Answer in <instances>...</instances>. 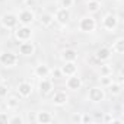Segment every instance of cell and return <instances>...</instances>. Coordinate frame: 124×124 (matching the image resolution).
Wrapping results in <instances>:
<instances>
[{"label": "cell", "instance_id": "cell-28", "mask_svg": "<svg viewBox=\"0 0 124 124\" xmlns=\"http://www.w3.org/2000/svg\"><path fill=\"white\" fill-rule=\"evenodd\" d=\"M8 93H9V88H8V85H5V83L0 82V98H6Z\"/></svg>", "mask_w": 124, "mask_h": 124}, {"label": "cell", "instance_id": "cell-25", "mask_svg": "<svg viewBox=\"0 0 124 124\" xmlns=\"http://www.w3.org/2000/svg\"><path fill=\"white\" fill-rule=\"evenodd\" d=\"M112 80H114V79H112V75H111V76H101V78H99V85H101L104 89H107V88L112 83Z\"/></svg>", "mask_w": 124, "mask_h": 124}, {"label": "cell", "instance_id": "cell-3", "mask_svg": "<svg viewBox=\"0 0 124 124\" xmlns=\"http://www.w3.org/2000/svg\"><path fill=\"white\" fill-rule=\"evenodd\" d=\"M0 25H2L5 29H15V28L19 25L18 13H13V12H5L2 16H0Z\"/></svg>", "mask_w": 124, "mask_h": 124}, {"label": "cell", "instance_id": "cell-36", "mask_svg": "<svg viewBox=\"0 0 124 124\" xmlns=\"http://www.w3.org/2000/svg\"><path fill=\"white\" fill-rule=\"evenodd\" d=\"M114 2H118V3H120V2H123V0H114Z\"/></svg>", "mask_w": 124, "mask_h": 124}, {"label": "cell", "instance_id": "cell-33", "mask_svg": "<svg viewBox=\"0 0 124 124\" xmlns=\"http://www.w3.org/2000/svg\"><path fill=\"white\" fill-rule=\"evenodd\" d=\"M112 120H114V114H112V112H105L102 121H104V123H111Z\"/></svg>", "mask_w": 124, "mask_h": 124}, {"label": "cell", "instance_id": "cell-26", "mask_svg": "<svg viewBox=\"0 0 124 124\" xmlns=\"http://www.w3.org/2000/svg\"><path fill=\"white\" fill-rule=\"evenodd\" d=\"M25 123V118L22 115H13V117H9V124H23Z\"/></svg>", "mask_w": 124, "mask_h": 124}, {"label": "cell", "instance_id": "cell-18", "mask_svg": "<svg viewBox=\"0 0 124 124\" xmlns=\"http://www.w3.org/2000/svg\"><path fill=\"white\" fill-rule=\"evenodd\" d=\"M53 23H54V15L53 13H48V12L41 13V16H39V25L42 28H50Z\"/></svg>", "mask_w": 124, "mask_h": 124}, {"label": "cell", "instance_id": "cell-4", "mask_svg": "<svg viewBox=\"0 0 124 124\" xmlns=\"http://www.w3.org/2000/svg\"><path fill=\"white\" fill-rule=\"evenodd\" d=\"M18 55L12 51H3L0 53V64L3 67H8V69H12L18 64Z\"/></svg>", "mask_w": 124, "mask_h": 124}, {"label": "cell", "instance_id": "cell-27", "mask_svg": "<svg viewBox=\"0 0 124 124\" xmlns=\"http://www.w3.org/2000/svg\"><path fill=\"white\" fill-rule=\"evenodd\" d=\"M75 5V0H60V8H64V9H70Z\"/></svg>", "mask_w": 124, "mask_h": 124}, {"label": "cell", "instance_id": "cell-13", "mask_svg": "<svg viewBox=\"0 0 124 124\" xmlns=\"http://www.w3.org/2000/svg\"><path fill=\"white\" fill-rule=\"evenodd\" d=\"M19 54L25 55V57H32L35 54V45L31 41H23L19 44Z\"/></svg>", "mask_w": 124, "mask_h": 124}, {"label": "cell", "instance_id": "cell-16", "mask_svg": "<svg viewBox=\"0 0 124 124\" xmlns=\"http://www.w3.org/2000/svg\"><path fill=\"white\" fill-rule=\"evenodd\" d=\"M61 61H76L78 60V51L75 48H64L60 53Z\"/></svg>", "mask_w": 124, "mask_h": 124}, {"label": "cell", "instance_id": "cell-19", "mask_svg": "<svg viewBox=\"0 0 124 124\" xmlns=\"http://www.w3.org/2000/svg\"><path fill=\"white\" fill-rule=\"evenodd\" d=\"M35 121L39 123V124H48V123L53 121V115L48 111H38L37 115H35Z\"/></svg>", "mask_w": 124, "mask_h": 124}, {"label": "cell", "instance_id": "cell-21", "mask_svg": "<svg viewBox=\"0 0 124 124\" xmlns=\"http://www.w3.org/2000/svg\"><path fill=\"white\" fill-rule=\"evenodd\" d=\"M111 51H114V53H117V54H123V53H124V38H123V37H118V38L112 42Z\"/></svg>", "mask_w": 124, "mask_h": 124}, {"label": "cell", "instance_id": "cell-1", "mask_svg": "<svg viewBox=\"0 0 124 124\" xmlns=\"http://www.w3.org/2000/svg\"><path fill=\"white\" fill-rule=\"evenodd\" d=\"M78 26H79V31L80 32H83V34H92L96 29V21H95L93 16L86 15V16H82L79 19Z\"/></svg>", "mask_w": 124, "mask_h": 124}, {"label": "cell", "instance_id": "cell-35", "mask_svg": "<svg viewBox=\"0 0 124 124\" xmlns=\"http://www.w3.org/2000/svg\"><path fill=\"white\" fill-rule=\"evenodd\" d=\"M111 124H124V121H123L121 118H115V117H114V120L111 121Z\"/></svg>", "mask_w": 124, "mask_h": 124}, {"label": "cell", "instance_id": "cell-29", "mask_svg": "<svg viewBox=\"0 0 124 124\" xmlns=\"http://www.w3.org/2000/svg\"><path fill=\"white\" fill-rule=\"evenodd\" d=\"M93 118L88 114V112H82V117H80V124H86V123H92Z\"/></svg>", "mask_w": 124, "mask_h": 124}, {"label": "cell", "instance_id": "cell-5", "mask_svg": "<svg viewBox=\"0 0 124 124\" xmlns=\"http://www.w3.org/2000/svg\"><path fill=\"white\" fill-rule=\"evenodd\" d=\"M101 25H102V28H104L105 31L114 32V31L117 29V26H118V16H117L115 13L109 12V13H107V15L102 18Z\"/></svg>", "mask_w": 124, "mask_h": 124}, {"label": "cell", "instance_id": "cell-9", "mask_svg": "<svg viewBox=\"0 0 124 124\" xmlns=\"http://www.w3.org/2000/svg\"><path fill=\"white\" fill-rule=\"evenodd\" d=\"M67 101H69V95L63 91H57L51 96V104L55 105V107H63V105L67 104Z\"/></svg>", "mask_w": 124, "mask_h": 124}, {"label": "cell", "instance_id": "cell-17", "mask_svg": "<svg viewBox=\"0 0 124 124\" xmlns=\"http://www.w3.org/2000/svg\"><path fill=\"white\" fill-rule=\"evenodd\" d=\"M50 67L45 64V63H39V64H37L35 67H34V75L37 76V78H48L50 76Z\"/></svg>", "mask_w": 124, "mask_h": 124}, {"label": "cell", "instance_id": "cell-10", "mask_svg": "<svg viewBox=\"0 0 124 124\" xmlns=\"http://www.w3.org/2000/svg\"><path fill=\"white\" fill-rule=\"evenodd\" d=\"M53 88H54V85H53V80L51 79H47V78H41L39 79V82H38V91H39L41 95L51 93L53 92Z\"/></svg>", "mask_w": 124, "mask_h": 124}, {"label": "cell", "instance_id": "cell-14", "mask_svg": "<svg viewBox=\"0 0 124 124\" xmlns=\"http://www.w3.org/2000/svg\"><path fill=\"white\" fill-rule=\"evenodd\" d=\"M112 55V51L109 47H99L96 51H95V58L98 61H108Z\"/></svg>", "mask_w": 124, "mask_h": 124}, {"label": "cell", "instance_id": "cell-6", "mask_svg": "<svg viewBox=\"0 0 124 124\" xmlns=\"http://www.w3.org/2000/svg\"><path fill=\"white\" fill-rule=\"evenodd\" d=\"M107 98V93H105V89L102 86H93L89 89L88 92V99L93 104H99V102H104Z\"/></svg>", "mask_w": 124, "mask_h": 124}, {"label": "cell", "instance_id": "cell-23", "mask_svg": "<svg viewBox=\"0 0 124 124\" xmlns=\"http://www.w3.org/2000/svg\"><path fill=\"white\" fill-rule=\"evenodd\" d=\"M8 99H6V107H8V109H16L18 107H19V98L18 96H6Z\"/></svg>", "mask_w": 124, "mask_h": 124}, {"label": "cell", "instance_id": "cell-34", "mask_svg": "<svg viewBox=\"0 0 124 124\" xmlns=\"http://www.w3.org/2000/svg\"><path fill=\"white\" fill-rule=\"evenodd\" d=\"M23 5H25V8H31L35 5V0H23Z\"/></svg>", "mask_w": 124, "mask_h": 124}, {"label": "cell", "instance_id": "cell-30", "mask_svg": "<svg viewBox=\"0 0 124 124\" xmlns=\"http://www.w3.org/2000/svg\"><path fill=\"white\" fill-rule=\"evenodd\" d=\"M50 75L53 76V79H60V78H63L60 69H53V70H50Z\"/></svg>", "mask_w": 124, "mask_h": 124}, {"label": "cell", "instance_id": "cell-24", "mask_svg": "<svg viewBox=\"0 0 124 124\" xmlns=\"http://www.w3.org/2000/svg\"><path fill=\"white\" fill-rule=\"evenodd\" d=\"M112 75V66L105 63V64H101L99 67V76H111Z\"/></svg>", "mask_w": 124, "mask_h": 124}, {"label": "cell", "instance_id": "cell-12", "mask_svg": "<svg viewBox=\"0 0 124 124\" xmlns=\"http://www.w3.org/2000/svg\"><path fill=\"white\" fill-rule=\"evenodd\" d=\"M82 85H83V82L78 75L67 76V79H66V88L70 89V91H79L82 88Z\"/></svg>", "mask_w": 124, "mask_h": 124}, {"label": "cell", "instance_id": "cell-11", "mask_svg": "<svg viewBox=\"0 0 124 124\" xmlns=\"http://www.w3.org/2000/svg\"><path fill=\"white\" fill-rule=\"evenodd\" d=\"M60 70H61V75L67 78L78 73V64L76 61H63V66L60 67Z\"/></svg>", "mask_w": 124, "mask_h": 124}, {"label": "cell", "instance_id": "cell-7", "mask_svg": "<svg viewBox=\"0 0 124 124\" xmlns=\"http://www.w3.org/2000/svg\"><path fill=\"white\" fill-rule=\"evenodd\" d=\"M18 21H19L21 25H32L35 22V13H34V10H31L28 8L22 9L18 13Z\"/></svg>", "mask_w": 124, "mask_h": 124}, {"label": "cell", "instance_id": "cell-2", "mask_svg": "<svg viewBox=\"0 0 124 124\" xmlns=\"http://www.w3.org/2000/svg\"><path fill=\"white\" fill-rule=\"evenodd\" d=\"M13 35H15L16 41H19V42L31 41V38L34 35V31H32L31 25H21V26H16L13 29Z\"/></svg>", "mask_w": 124, "mask_h": 124}, {"label": "cell", "instance_id": "cell-15", "mask_svg": "<svg viewBox=\"0 0 124 124\" xmlns=\"http://www.w3.org/2000/svg\"><path fill=\"white\" fill-rule=\"evenodd\" d=\"M32 85L29 83V82H26V80H23V82H21L19 85H18V93H19V96L21 98H28V96H31L32 95Z\"/></svg>", "mask_w": 124, "mask_h": 124}, {"label": "cell", "instance_id": "cell-8", "mask_svg": "<svg viewBox=\"0 0 124 124\" xmlns=\"http://www.w3.org/2000/svg\"><path fill=\"white\" fill-rule=\"evenodd\" d=\"M72 19V13L70 9H64V8H58L54 13V21H57L60 25H67Z\"/></svg>", "mask_w": 124, "mask_h": 124}, {"label": "cell", "instance_id": "cell-31", "mask_svg": "<svg viewBox=\"0 0 124 124\" xmlns=\"http://www.w3.org/2000/svg\"><path fill=\"white\" fill-rule=\"evenodd\" d=\"M0 124H9V115H8V112H0Z\"/></svg>", "mask_w": 124, "mask_h": 124}, {"label": "cell", "instance_id": "cell-32", "mask_svg": "<svg viewBox=\"0 0 124 124\" xmlns=\"http://www.w3.org/2000/svg\"><path fill=\"white\" fill-rule=\"evenodd\" d=\"M80 117H82V112H75L73 115H72V123H78V124H80Z\"/></svg>", "mask_w": 124, "mask_h": 124}, {"label": "cell", "instance_id": "cell-20", "mask_svg": "<svg viewBox=\"0 0 124 124\" xmlns=\"http://www.w3.org/2000/svg\"><path fill=\"white\" fill-rule=\"evenodd\" d=\"M86 10L91 15L98 13L101 10V2H99V0H88V2H86Z\"/></svg>", "mask_w": 124, "mask_h": 124}, {"label": "cell", "instance_id": "cell-37", "mask_svg": "<svg viewBox=\"0 0 124 124\" xmlns=\"http://www.w3.org/2000/svg\"><path fill=\"white\" fill-rule=\"evenodd\" d=\"M0 82H2V80H0Z\"/></svg>", "mask_w": 124, "mask_h": 124}, {"label": "cell", "instance_id": "cell-22", "mask_svg": "<svg viewBox=\"0 0 124 124\" xmlns=\"http://www.w3.org/2000/svg\"><path fill=\"white\" fill-rule=\"evenodd\" d=\"M107 89H109V92H111L112 96H117V95L121 93V91H123V85H121V82H114V80H112V83H111Z\"/></svg>", "mask_w": 124, "mask_h": 124}]
</instances>
